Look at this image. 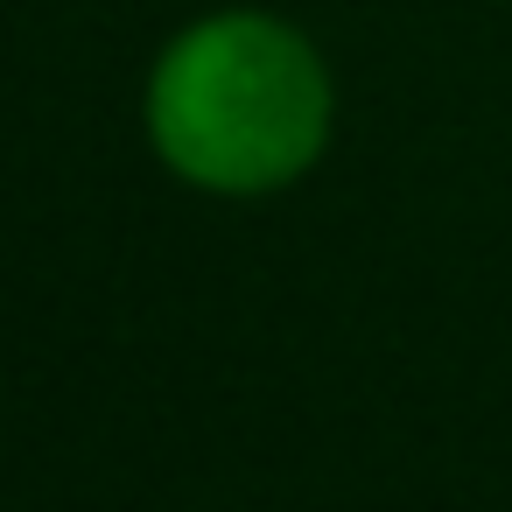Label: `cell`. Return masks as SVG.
Wrapping results in <instances>:
<instances>
[{
    "instance_id": "cell-1",
    "label": "cell",
    "mask_w": 512,
    "mask_h": 512,
    "mask_svg": "<svg viewBox=\"0 0 512 512\" xmlns=\"http://www.w3.org/2000/svg\"><path fill=\"white\" fill-rule=\"evenodd\" d=\"M316 57L253 15L183 36L155 78V134L176 169L218 190H260L295 176L323 141Z\"/></svg>"
}]
</instances>
